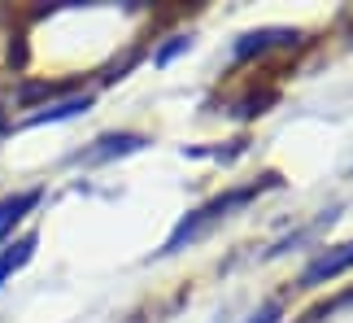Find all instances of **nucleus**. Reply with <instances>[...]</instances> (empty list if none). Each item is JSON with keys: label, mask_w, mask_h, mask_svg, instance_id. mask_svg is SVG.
<instances>
[{"label": "nucleus", "mask_w": 353, "mask_h": 323, "mask_svg": "<svg viewBox=\"0 0 353 323\" xmlns=\"http://www.w3.org/2000/svg\"><path fill=\"white\" fill-rule=\"evenodd\" d=\"M5 131H9V123H5V114H0V136H5Z\"/></svg>", "instance_id": "obj_10"}, {"label": "nucleus", "mask_w": 353, "mask_h": 323, "mask_svg": "<svg viewBox=\"0 0 353 323\" xmlns=\"http://www.w3.org/2000/svg\"><path fill=\"white\" fill-rule=\"evenodd\" d=\"M92 105V97H65L57 105H44V110H35L31 118H22V127H44V123H61V118H74V114H83Z\"/></svg>", "instance_id": "obj_6"}, {"label": "nucleus", "mask_w": 353, "mask_h": 323, "mask_svg": "<svg viewBox=\"0 0 353 323\" xmlns=\"http://www.w3.org/2000/svg\"><path fill=\"white\" fill-rule=\"evenodd\" d=\"M39 188H26V193H13V197H5L0 201V236L9 240V232H13V223H22L26 219V210H35L39 206Z\"/></svg>", "instance_id": "obj_5"}, {"label": "nucleus", "mask_w": 353, "mask_h": 323, "mask_svg": "<svg viewBox=\"0 0 353 323\" xmlns=\"http://www.w3.org/2000/svg\"><path fill=\"white\" fill-rule=\"evenodd\" d=\"M35 245H39L35 232H26L22 240H5V249H0V288L9 284V275H18L22 266L35 258Z\"/></svg>", "instance_id": "obj_3"}, {"label": "nucleus", "mask_w": 353, "mask_h": 323, "mask_svg": "<svg viewBox=\"0 0 353 323\" xmlns=\"http://www.w3.org/2000/svg\"><path fill=\"white\" fill-rule=\"evenodd\" d=\"M183 48H188V39H183V35H179V39H170V44L157 52V66H166V61L174 57V52H183Z\"/></svg>", "instance_id": "obj_8"}, {"label": "nucleus", "mask_w": 353, "mask_h": 323, "mask_svg": "<svg viewBox=\"0 0 353 323\" xmlns=\"http://www.w3.org/2000/svg\"><path fill=\"white\" fill-rule=\"evenodd\" d=\"M349 266H353V245H341V249H332V253H319V258L305 266L301 288H319L323 280H336L341 271H349Z\"/></svg>", "instance_id": "obj_2"}, {"label": "nucleus", "mask_w": 353, "mask_h": 323, "mask_svg": "<svg viewBox=\"0 0 353 323\" xmlns=\"http://www.w3.org/2000/svg\"><path fill=\"white\" fill-rule=\"evenodd\" d=\"M275 315H279V306H266V311H262V315H257L253 323H270V319H275Z\"/></svg>", "instance_id": "obj_9"}, {"label": "nucleus", "mask_w": 353, "mask_h": 323, "mask_svg": "<svg viewBox=\"0 0 353 323\" xmlns=\"http://www.w3.org/2000/svg\"><path fill=\"white\" fill-rule=\"evenodd\" d=\"M296 31H253V35H244L236 52L240 57H253V52H266V48H275V44H292Z\"/></svg>", "instance_id": "obj_7"}, {"label": "nucleus", "mask_w": 353, "mask_h": 323, "mask_svg": "<svg viewBox=\"0 0 353 323\" xmlns=\"http://www.w3.org/2000/svg\"><path fill=\"white\" fill-rule=\"evenodd\" d=\"M270 184H275V175H266L262 184H249V188H232V193H227V197H214V201H205V206H201V210H192V214H188V219H183L179 227H174V236L166 240V253L183 249L188 240H196L201 232H205V227H214L219 219H227V214H232V210H240L244 201H253V197L262 193V188H270Z\"/></svg>", "instance_id": "obj_1"}, {"label": "nucleus", "mask_w": 353, "mask_h": 323, "mask_svg": "<svg viewBox=\"0 0 353 323\" xmlns=\"http://www.w3.org/2000/svg\"><path fill=\"white\" fill-rule=\"evenodd\" d=\"M144 144V136H135V131H118V136H101L97 149H83L79 162H110V157H122V153H135Z\"/></svg>", "instance_id": "obj_4"}]
</instances>
